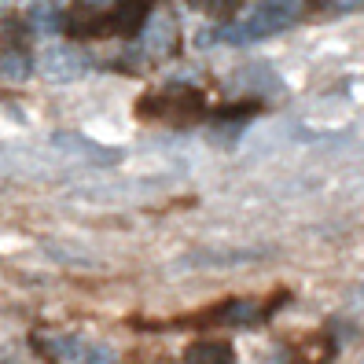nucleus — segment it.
<instances>
[{"label":"nucleus","instance_id":"f03ea898","mask_svg":"<svg viewBox=\"0 0 364 364\" xmlns=\"http://www.w3.org/2000/svg\"><path fill=\"white\" fill-rule=\"evenodd\" d=\"M203 92L199 89H166V92H147L140 96L136 103V114L155 122V118H166V122H191L203 114Z\"/></svg>","mask_w":364,"mask_h":364},{"label":"nucleus","instance_id":"f3484780","mask_svg":"<svg viewBox=\"0 0 364 364\" xmlns=\"http://www.w3.org/2000/svg\"><path fill=\"white\" fill-rule=\"evenodd\" d=\"M8 364H18V360H8Z\"/></svg>","mask_w":364,"mask_h":364},{"label":"nucleus","instance_id":"39448f33","mask_svg":"<svg viewBox=\"0 0 364 364\" xmlns=\"http://www.w3.org/2000/svg\"><path fill=\"white\" fill-rule=\"evenodd\" d=\"M59 18H63V30H67L70 37H107L111 33L107 30V11H100L96 4H89V0L70 4Z\"/></svg>","mask_w":364,"mask_h":364},{"label":"nucleus","instance_id":"2eb2a0df","mask_svg":"<svg viewBox=\"0 0 364 364\" xmlns=\"http://www.w3.org/2000/svg\"><path fill=\"white\" fill-rule=\"evenodd\" d=\"M191 8L210 11V15H225V11H232L235 4H232V0H191Z\"/></svg>","mask_w":364,"mask_h":364},{"label":"nucleus","instance_id":"ddd939ff","mask_svg":"<svg viewBox=\"0 0 364 364\" xmlns=\"http://www.w3.org/2000/svg\"><path fill=\"white\" fill-rule=\"evenodd\" d=\"M254 111H258V103H254V100H247V103H232V107H221V111L213 114V118H218V122H243V118H250Z\"/></svg>","mask_w":364,"mask_h":364},{"label":"nucleus","instance_id":"f257e3e1","mask_svg":"<svg viewBox=\"0 0 364 364\" xmlns=\"http://www.w3.org/2000/svg\"><path fill=\"white\" fill-rule=\"evenodd\" d=\"M294 18H298V0H262V4L250 11L247 23H240V26H221L218 33H210V37H203V41L254 45V41H262V37H272V33L287 30Z\"/></svg>","mask_w":364,"mask_h":364},{"label":"nucleus","instance_id":"a211bd4d","mask_svg":"<svg viewBox=\"0 0 364 364\" xmlns=\"http://www.w3.org/2000/svg\"><path fill=\"white\" fill-rule=\"evenodd\" d=\"M0 4H8V0H0Z\"/></svg>","mask_w":364,"mask_h":364},{"label":"nucleus","instance_id":"f8f14e48","mask_svg":"<svg viewBox=\"0 0 364 364\" xmlns=\"http://www.w3.org/2000/svg\"><path fill=\"white\" fill-rule=\"evenodd\" d=\"M169 41H173V23H169V18H155L151 30H147V48H151V52H166Z\"/></svg>","mask_w":364,"mask_h":364},{"label":"nucleus","instance_id":"7ed1b4c3","mask_svg":"<svg viewBox=\"0 0 364 364\" xmlns=\"http://www.w3.org/2000/svg\"><path fill=\"white\" fill-rule=\"evenodd\" d=\"M41 67V77H48L55 85H67V81H77L85 70H89V55L70 48V45H48L37 59Z\"/></svg>","mask_w":364,"mask_h":364},{"label":"nucleus","instance_id":"9b49d317","mask_svg":"<svg viewBox=\"0 0 364 364\" xmlns=\"http://www.w3.org/2000/svg\"><path fill=\"white\" fill-rule=\"evenodd\" d=\"M30 23H33L37 33H59L63 30V18H59V11L48 4V0H41V4L30 8Z\"/></svg>","mask_w":364,"mask_h":364},{"label":"nucleus","instance_id":"9d476101","mask_svg":"<svg viewBox=\"0 0 364 364\" xmlns=\"http://www.w3.org/2000/svg\"><path fill=\"white\" fill-rule=\"evenodd\" d=\"M33 70V63L23 48H8V52H0V77H8V81H23L30 77Z\"/></svg>","mask_w":364,"mask_h":364},{"label":"nucleus","instance_id":"aec40b11","mask_svg":"<svg viewBox=\"0 0 364 364\" xmlns=\"http://www.w3.org/2000/svg\"><path fill=\"white\" fill-rule=\"evenodd\" d=\"M48 4H52V0H48Z\"/></svg>","mask_w":364,"mask_h":364},{"label":"nucleus","instance_id":"0eeeda50","mask_svg":"<svg viewBox=\"0 0 364 364\" xmlns=\"http://www.w3.org/2000/svg\"><path fill=\"white\" fill-rule=\"evenodd\" d=\"M147 18H151V4H147V0H118V4L107 11V30L133 37L147 26Z\"/></svg>","mask_w":364,"mask_h":364},{"label":"nucleus","instance_id":"6ab92c4d","mask_svg":"<svg viewBox=\"0 0 364 364\" xmlns=\"http://www.w3.org/2000/svg\"><path fill=\"white\" fill-rule=\"evenodd\" d=\"M89 4H92V0H89Z\"/></svg>","mask_w":364,"mask_h":364},{"label":"nucleus","instance_id":"dca6fc26","mask_svg":"<svg viewBox=\"0 0 364 364\" xmlns=\"http://www.w3.org/2000/svg\"><path fill=\"white\" fill-rule=\"evenodd\" d=\"M353 306H364V287H357V291H353Z\"/></svg>","mask_w":364,"mask_h":364},{"label":"nucleus","instance_id":"1a4fd4ad","mask_svg":"<svg viewBox=\"0 0 364 364\" xmlns=\"http://www.w3.org/2000/svg\"><path fill=\"white\" fill-rule=\"evenodd\" d=\"M37 342L48 350V357H55L63 364H77L81 353H85V342L77 335H48V338H37Z\"/></svg>","mask_w":364,"mask_h":364},{"label":"nucleus","instance_id":"20e7f679","mask_svg":"<svg viewBox=\"0 0 364 364\" xmlns=\"http://www.w3.org/2000/svg\"><path fill=\"white\" fill-rule=\"evenodd\" d=\"M265 250H254V247H199V250H188L181 265L184 269H235V265H247V262H262Z\"/></svg>","mask_w":364,"mask_h":364},{"label":"nucleus","instance_id":"4468645a","mask_svg":"<svg viewBox=\"0 0 364 364\" xmlns=\"http://www.w3.org/2000/svg\"><path fill=\"white\" fill-rule=\"evenodd\" d=\"M77 364H118V357H114L111 346H85Z\"/></svg>","mask_w":364,"mask_h":364},{"label":"nucleus","instance_id":"6e6552de","mask_svg":"<svg viewBox=\"0 0 364 364\" xmlns=\"http://www.w3.org/2000/svg\"><path fill=\"white\" fill-rule=\"evenodd\" d=\"M184 364H232V346L218 338H203L196 346H188Z\"/></svg>","mask_w":364,"mask_h":364},{"label":"nucleus","instance_id":"423d86ee","mask_svg":"<svg viewBox=\"0 0 364 364\" xmlns=\"http://www.w3.org/2000/svg\"><path fill=\"white\" fill-rule=\"evenodd\" d=\"M52 144L59 147V151H67V155H74V159H81V162H89V166H114V162L122 159L118 151H111V147H103V144H96V140H89V136H81V133H55Z\"/></svg>","mask_w":364,"mask_h":364}]
</instances>
